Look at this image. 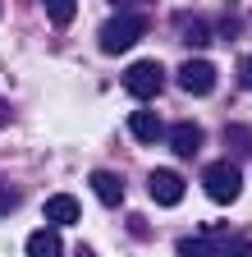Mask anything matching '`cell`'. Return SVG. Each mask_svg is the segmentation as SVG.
Listing matches in <instances>:
<instances>
[{
	"instance_id": "6da1fadb",
	"label": "cell",
	"mask_w": 252,
	"mask_h": 257,
	"mask_svg": "<svg viewBox=\"0 0 252 257\" xmlns=\"http://www.w3.org/2000/svg\"><path fill=\"white\" fill-rule=\"evenodd\" d=\"M142 32H147L142 14H115V19L101 23V51L106 55H124L133 42H142Z\"/></svg>"
},
{
	"instance_id": "52a82bcc",
	"label": "cell",
	"mask_w": 252,
	"mask_h": 257,
	"mask_svg": "<svg viewBox=\"0 0 252 257\" xmlns=\"http://www.w3.org/2000/svg\"><path fill=\"white\" fill-rule=\"evenodd\" d=\"M78 216H83V207H78V198H69V193H55V198H46V220L55 225H78Z\"/></svg>"
},
{
	"instance_id": "8fae6325",
	"label": "cell",
	"mask_w": 252,
	"mask_h": 257,
	"mask_svg": "<svg viewBox=\"0 0 252 257\" xmlns=\"http://www.w3.org/2000/svg\"><path fill=\"white\" fill-rule=\"evenodd\" d=\"M179 257H225V248L211 239H179Z\"/></svg>"
},
{
	"instance_id": "30bf717a",
	"label": "cell",
	"mask_w": 252,
	"mask_h": 257,
	"mask_svg": "<svg viewBox=\"0 0 252 257\" xmlns=\"http://www.w3.org/2000/svg\"><path fill=\"white\" fill-rule=\"evenodd\" d=\"M92 193H97L106 207H119V202H124V184H119V175H110V170H97V175H92Z\"/></svg>"
},
{
	"instance_id": "5b68a950",
	"label": "cell",
	"mask_w": 252,
	"mask_h": 257,
	"mask_svg": "<svg viewBox=\"0 0 252 257\" xmlns=\"http://www.w3.org/2000/svg\"><path fill=\"white\" fill-rule=\"evenodd\" d=\"M151 198L161 202V207H179L183 202V179L174 175V170H151Z\"/></svg>"
},
{
	"instance_id": "7a4b0ae2",
	"label": "cell",
	"mask_w": 252,
	"mask_h": 257,
	"mask_svg": "<svg viewBox=\"0 0 252 257\" xmlns=\"http://www.w3.org/2000/svg\"><path fill=\"white\" fill-rule=\"evenodd\" d=\"M202 188H206V198L211 202H234L238 198V188H243V175H238V166L234 161H211V166L202 170Z\"/></svg>"
},
{
	"instance_id": "5bb4252c",
	"label": "cell",
	"mask_w": 252,
	"mask_h": 257,
	"mask_svg": "<svg viewBox=\"0 0 252 257\" xmlns=\"http://www.w3.org/2000/svg\"><path fill=\"white\" fill-rule=\"evenodd\" d=\"M225 257H252V243H225Z\"/></svg>"
},
{
	"instance_id": "8992f818",
	"label": "cell",
	"mask_w": 252,
	"mask_h": 257,
	"mask_svg": "<svg viewBox=\"0 0 252 257\" xmlns=\"http://www.w3.org/2000/svg\"><path fill=\"white\" fill-rule=\"evenodd\" d=\"M129 134H133L138 143H161V138H165V124H161V115H156V110H133V115H129Z\"/></svg>"
},
{
	"instance_id": "7c38bea8",
	"label": "cell",
	"mask_w": 252,
	"mask_h": 257,
	"mask_svg": "<svg viewBox=\"0 0 252 257\" xmlns=\"http://www.w3.org/2000/svg\"><path fill=\"white\" fill-rule=\"evenodd\" d=\"M46 14H51L55 28H69L74 14H78V0H46Z\"/></svg>"
},
{
	"instance_id": "ba28073f",
	"label": "cell",
	"mask_w": 252,
	"mask_h": 257,
	"mask_svg": "<svg viewBox=\"0 0 252 257\" xmlns=\"http://www.w3.org/2000/svg\"><path fill=\"white\" fill-rule=\"evenodd\" d=\"M28 257H65V239H60L55 225H46V230H33V234H28Z\"/></svg>"
},
{
	"instance_id": "277c9868",
	"label": "cell",
	"mask_w": 252,
	"mask_h": 257,
	"mask_svg": "<svg viewBox=\"0 0 252 257\" xmlns=\"http://www.w3.org/2000/svg\"><path fill=\"white\" fill-rule=\"evenodd\" d=\"M179 87H183L188 96H206V92L215 87V64H211V60H188L183 69H179Z\"/></svg>"
},
{
	"instance_id": "3957f363",
	"label": "cell",
	"mask_w": 252,
	"mask_h": 257,
	"mask_svg": "<svg viewBox=\"0 0 252 257\" xmlns=\"http://www.w3.org/2000/svg\"><path fill=\"white\" fill-rule=\"evenodd\" d=\"M124 87H129V96H138V101H151V96L165 87V69L156 60H138V64H129V74H124Z\"/></svg>"
},
{
	"instance_id": "4fadbf2b",
	"label": "cell",
	"mask_w": 252,
	"mask_h": 257,
	"mask_svg": "<svg viewBox=\"0 0 252 257\" xmlns=\"http://www.w3.org/2000/svg\"><path fill=\"white\" fill-rule=\"evenodd\" d=\"M10 207H19V193L14 188H0V216H5Z\"/></svg>"
},
{
	"instance_id": "9c48e42d",
	"label": "cell",
	"mask_w": 252,
	"mask_h": 257,
	"mask_svg": "<svg viewBox=\"0 0 252 257\" xmlns=\"http://www.w3.org/2000/svg\"><path fill=\"white\" fill-rule=\"evenodd\" d=\"M170 147H174V156H197V147H202V128L197 124H174L170 128Z\"/></svg>"
},
{
	"instance_id": "ac0fdd59",
	"label": "cell",
	"mask_w": 252,
	"mask_h": 257,
	"mask_svg": "<svg viewBox=\"0 0 252 257\" xmlns=\"http://www.w3.org/2000/svg\"><path fill=\"white\" fill-rule=\"evenodd\" d=\"M110 5H129V0H110Z\"/></svg>"
},
{
	"instance_id": "e0dca14e",
	"label": "cell",
	"mask_w": 252,
	"mask_h": 257,
	"mask_svg": "<svg viewBox=\"0 0 252 257\" xmlns=\"http://www.w3.org/2000/svg\"><path fill=\"white\" fill-rule=\"evenodd\" d=\"M74 257H97V252H92V248H78V252H74Z\"/></svg>"
},
{
	"instance_id": "2e32d148",
	"label": "cell",
	"mask_w": 252,
	"mask_h": 257,
	"mask_svg": "<svg viewBox=\"0 0 252 257\" xmlns=\"http://www.w3.org/2000/svg\"><path fill=\"white\" fill-rule=\"evenodd\" d=\"M10 119H14V110H10V101H5V96H0V128H5Z\"/></svg>"
},
{
	"instance_id": "9a60e30c",
	"label": "cell",
	"mask_w": 252,
	"mask_h": 257,
	"mask_svg": "<svg viewBox=\"0 0 252 257\" xmlns=\"http://www.w3.org/2000/svg\"><path fill=\"white\" fill-rule=\"evenodd\" d=\"M238 78H243V87H252V55L243 60V69H238Z\"/></svg>"
}]
</instances>
